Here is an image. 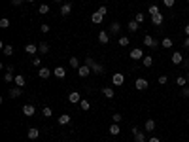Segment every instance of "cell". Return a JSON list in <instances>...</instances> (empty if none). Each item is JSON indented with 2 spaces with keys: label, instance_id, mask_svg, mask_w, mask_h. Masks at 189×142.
Returning a JSON list of instances; mask_svg holds the SVG:
<instances>
[{
  "label": "cell",
  "instance_id": "6da1fadb",
  "mask_svg": "<svg viewBox=\"0 0 189 142\" xmlns=\"http://www.w3.org/2000/svg\"><path fill=\"white\" fill-rule=\"evenodd\" d=\"M85 64H87V66H91L93 74H104V66H102L100 63H97L93 57H85Z\"/></svg>",
  "mask_w": 189,
  "mask_h": 142
},
{
  "label": "cell",
  "instance_id": "7a4b0ae2",
  "mask_svg": "<svg viewBox=\"0 0 189 142\" xmlns=\"http://www.w3.org/2000/svg\"><path fill=\"white\" fill-rule=\"evenodd\" d=\"M144 45H148V47H151V50H157L159 47V42L153 38V36H150V34H146L144 36Z\"/></svg>",
  "mask_w": 189,
  "mask_h": 142
},
{
  "label": "cell",
  "instance_id": "3957f363",
  "mask_svg": "<svg viewBox=\"0 0 189 142\" xmlns=\"http://www.w3.org/2000/svg\"><path fill=\"white\" fill-rule=\"evenodd\" d=\"M112 83H113L115 87H121V85L125 83V76H123L121 72H115V74L112 76Z\"/></svg>",
  "mask_w": 189,
  "mask_h": 142
},
{
  "label": "cell",
  "instance_id": "277c9868",
  "mask_svg": "<svg viewBox=\"0 0 189 142\" xmlns=\"http://www.w3.org/2000/svg\"><path fill=\"white\" fill-rule=\"evenodd\" d=\"M148 87H150V83H148L146 78H138V80L134 82V89H138V91H144V89H148Z\"/></svg>",
  "mask_w": 189,
  "mask_h": 142
},
{
  "label": "cell",
  "instance_id": "5b68a950",
  "mask_svg": "<svg viewBox=\"0 0 189 142\" xmlns=\"http://www.w3.org/2000/svg\"><path fill=\"white\" fill-rule=\"evenodd\" d=\"M131 59L132 61H142V59H144V51H142V47H134V50L131 51Z\"/></svg>",
  "mask_w": 189,
  "mask_h": 142
},
{
  "label": "cell",
  "instance_id": "8992f818",
  "mask_svg": "<svg viewBox=\"0 0 189 142\" xmlns=\"http://www.w3.org/2000/svg\"><path fill=\"white\" fill-rule=\"evenodd\" d=\"M23 114H25L27 117L34 116V114H36V106H34V104H25V106H23Z\"/></svg>",
  "mask_w": 189,
  "mask_h": 142
},
{
  "label": "cell",
  "instance_id": "52a82bcc",
  "mask_svg": "<svg viewBox=\"0 0 189 142\" xmlns=\"http://www.w3.org/2000/svg\"><path fill=\"white\" fill-rule=\"evenodd\" d=\"M91 72H93V70H91V66H87V64H83V66H80V68H78V74H80V78H87Z\"/></svg>",
  "mask_w": 189,
  "mask_h": 142
},
{
  "label": "cell",
  "instance_id": "ba28073f",
  "mask_svg": "<svg viewBox=\"0 0 189 142\" xmlns=\"http://www.w3.org/2000/svg\"><path fill=\"white\" fill-rule=\"evenodd\" d=\"M53 74V70H49V68H45V66H42L40 70H38V76L42 78V80H47V78H49Z\"/></svg>",
  "mask_w": 189,
  "mask_h": 142
},
{
  "label": "cell",
  "instance_id": "9c48e42d",
  "mask_svg": "<svg viewBox=\"0 0 189 142\" xmlns=\"http://www.w3.org/2000/svg\"><path fill=\"white\" fill-rule=\"evenodd\" d=\"M80 101H81V97H80V93L78 91H72L68 95V102H72V104H80Z\"/></svg>",
  "mask_w": 189,
  "mask_h": 142
},
{
  "label": "cell",
  "instance_id": "30bf717a",
  "mask_svg": "<svg viewBox=\"0 0 189 142\" xmlns=\"http://www.w3.org/2000/svg\"><path fill=\"white\" fill-rule=\"evenodd\" d=\"M163 21H164V17H163V13L159 12V13H155V15H151V23L155 27H161L163 25Z\"/></svg>",
  "mask_w": 189,
  "mask_h": 142
},
{
  "label": "cell",
  "instance_id": "8fae6325",
  "mask_svg": "<svg viewBox=\"0 0 189 142\" xmlns=\"http://www.w3.org/2000/svg\"><path fill=\"white\" fill-rule=\"evenodd\" d=\"M8 95H10V99H17V97L23 95V87H12Z\"/></svg>",
  "mask_w": 189,
  "mask_h": 142
},
{
  "label": "cell",
  "instance_id": "7c38bea8",
  "mask_svg": "<svg viewBox=\"0 0 189 142\" xmlns=\"http://www.w3.org/2000/svg\"><path fill=\"white\" fill-rule=\"evenodd\" d=\"M170 61H172L174 64H182V63H183V55H182L180 51H174V53L170 55Z\"/></svg>",
  "mask_w": 189,
  "mask_h": 142
},
{
  "label": "cell",
  "instance_id": "4fadbf2b",
  "mask_svg": "<svg viewBox=\"0 0 189 142\" xmlns=\"http://www.w3.org/2000/svg\"><path fill=\"white\" fill-rule=\"evenodd\" d=\"M70 12H72V4H70V2H64V4L61 6V15L66 17V15H70Z\"/></svg>",
  "mask_w": 189,
  "mask_h": 142
},
{
  "label": "cell",
  "instance_id": "5bb4252c",
  "mask_svg": "<svg viewBox=\"0 0 189 142\" xmlns=\"http://www.w3.org/2000/svg\"><path fill=\"white\" fill-rule=\"evenodd\" d=\"M102 19H104V13H100L99 10H97V12H94V13L91 15V21L94 23V25H99V23H102Z\"/></svg>",
  "mask_w": 189,
  "mask_h": 142
},
{
  "label": "cell",
  "instance_id": "9a60e30c",
  "mask_svg": "<svg viewBox=\"0 0 189 142\" xmlns=\"http://www.w3.org/2000/svg\"><path fill=\"white\" fill-rule=\"evenodd\" d=\"M99 42L100 44H108L110 42V32L108 31H100L99 32Z\"/></svg>",
  "mask_w": 189,
  "mask_h": 142
},
{
  "label": "cell",
  "instance_id": "2e32d148",
  "mask_svg": "<svg viewBox=\"0 0 189 142\" xmlns=\"http://www.w3.org/2000/svg\"><path fill=\"white\" fill-rule=\"evenodd\" d=\"M144 129H146V133H153V131H155V121L151 120V117H150V120H146Z\"/></svg>",
  "mask_w": 189,
  "mask_h": 142
},
{
  "label": "cell",
  "instance_id": "e0dca14e",
  "mask_svg": "<svg viewBox=\"0 0 189 142\" xmlns=\"http://www.w3.org/2000/svg\"><path fill=\"white\" fill-rule=\"evenodd\" d=\"M27 136H29V138H30V140H36V138H38V136H40V131H38V129H36V127H30V129H29V131H27Z\"/></svg>",
  "mask_w": 189,
  "mask_h": 142
},
{
  "label": "cell",
  "instance_id": "ac0fdd59",
  "mask_svg": "<svg viewBox=\"0 0 189 142\" xmlns=\"http://www.w3.org/2000/svg\"><path fill=\"white\" fill-rule=\"evenodd\" d=\"M119 31H121V25H119V23H117V21H113L112 23V25H110V34H119Z\"/></svg>",
  "mask_w": 189,
  "mask_h": 142
},
{
  "label": "cell",
  "instance_id": "d6986e66",
  "mask_svg": "<svg viewBox=\"0 0 189 142\" xmlns=\"http://www.w3.org/2000/svg\"><path fill=\"white\" fill-rule=\"evenodd\" d=\"M70 120H72V117H70V114H62V116H59V125H68L70 123Z\"/></svg>",
  "mask_w": 189,
  "mask_h": 142
},
{
  "label": "cell",
  "instance_id": "ffe728a7",
  "mask_svg": "<svg viewBox=\"0 0 189 142\" xmlns=\"http://www.w3.org/2000/svg\"><path fill=\"white\" fill-rule=\"evenodd\" d=\"M25 51H27L29 55H36L38 45H36V44H27V45H25Z\"/></svg>",
  "mask_w": 189,
  "mask_h": 142
},
{
  "label": "cell",
  "instance_id": "44dd1931",
  "mask_svg": "<svg viewBox=\"0 0 189 142\" xmlns=\"http://www.w3.org/2000/svg\"><path fill=\"white\" fill-rule=\"evenodd\" d=\"M102 95H104L106 99H113L115 97V91L112 87H102Z\"/></svg>",
  "mask_w": 189,
  "mask_h": 142
},
{
  "label": "cell",
  "instance_id": "7402d4cb",
  "mask_svg": "<svg viewBox=\"0 0 189 142\" xmlns=\"http://www.w3.org/2000/svg\"><path fill=\"white\" fill-rule=\"evenodd\" d=\"M53 76H55V78H64V76H66V70H64L62 66H57V68L53 70Z\"/></svg>",
  "mask_w": 189,
  "mask_h": 142
},
{
  "label": "cell",
  "instance_id": "603a6c76",
  "mask_svg": "<svg viewBox=\"0 0 189 142\" xmlns=\"http://www.w3.org/2000/svg\"><path fill=\"white\" fill-rule=\"evenodd\" d=\"M13 82H15V85H17V87H25V83H27V78L19 74V76H15V80H13Z\"/></svg>",
  "mask_w": 189,
  "mask_h": 142
},
{
  "label": "cell",
  "instance_id": "cb8c5ba5",
  "mask_svg": "<svg viewBox=\"0 0 189 142\" xmlns=\"http://www.w3.org/2000/svg\"><path fill=\"white\" fill-rule=\"evenodd\" d=\"M108 131H110V135H113V136H117V135H119V133H121V129H119V123H112Z\"/></svg>",
  "mask_w": 189,
  "mask_h": 142
},
{
  "label": "cell",
  "instance_id": "d4e9b609",
  "mask_svg": "<svg viewBox=\"0 0 189 142\" xmlns=\"http://www.w3.org/2000/svg\"><path fill=\"white\" fill-rule=\"evenodd\" d=\"M161 45H163V47H167V50H168V47H172V45H174V42H172V38L164 36V38L161 40Z\"/></svg>",
  "mask_w": 189,
  "mask_h": 142
},
{
  "label": "cell",
  "instance_id": "484cf974",
  "mask_svg": "<svg viewBox=\"0 0 189 142\" xmlns=\"http://www.w3.org/2000/svg\"><path fill=\"white\" fill-rule=\"evenodd\" d=\"M38 51H40L42 55H45L47 51H49V44H47V42H42V44L38 45Z\"/></svg>",
  "mask_w": 189,
  "mask_h": 142
},
{
  "label": "cell",
  "instance_id": "4316f807",
  "mask_svg": "<svg viewBox=\"0 0 189 142\" xmlns=\"http://www.w3.org/2000/svg\"><path fill=\"white\" fill-rule=\"evenodd\" d=\"M142 64H144L146 68H150V66L153 64V57H150V55H144V59H142Z\"/></svg>",
  "mask_w": 189,
  "mask_h": 142
},
{
  "label": "cell",
  "instance_id": "83f0119b",
  "mask_svg": "<svg viewBox=\"0 0 189 142\" xmlns=\"http://www.w3.org/2000/svg\"><path fill=\"white\" fill-rule=\"evenodd\" d=\"M127 27H129L131 32H136V31L140 29V23H136V21H129V25H127Z\"/></svg>",
  "mask_w": 189,
  "mask_h": 142
},
{
  "label": "cell",
  "instance_id": "f1b7e54d",
  "mask_svg": "<svg viewBox=\"0 0 189 142\" xmlns=\"http://www.w3.org/2000/svg\"><path fill=\"white\" fill-rule=\"evenodd\" d=\"M187 82H189V80H187L185 76H178V78H176V85H180V87H185Z\"/></svg>",
  "mask_w": 189,
  "mask_h": 142
},
{
  "label": "cell",
  "instance_id": "f546056e",
  "mask_svg": "<svg viewBox=\"0 0 189 142\" xmlns=\"http://www.w3.org/2000/svg\"><path fill=\"white\" fill-rule=\"evenodd\" d=\"M80 108H81L83 112H87V110L91 108V102H89L87 99H81V101H80Z\"/></svg>",
  "mask_w": 189,
  "mask_h": 142
},
{
  "label": "cell",
  "instance_id": "4dcf8cb0",
  "mask_svg": "<svg viewBox=\"0 0 189 142\" xmlns=\"http://www.w3.org/2000/svg\"><path fill=\"white\" fill-rule=\"evenodd\" d=\"M68 64L72 66V68H80V61H78V57H70V59H68Z\"/></svg>",
  "mask_w": 189,
  "mask_h": 142
},
{
  "label": "cell",
  "instance_id": "1f68e13d",
  "mask_svg": "<svg viewBox=\"0 0 189 142\" xmlns=\"http://www.w3.org/2000/svg\"><path fill=\"white\" fill-rule=\"evenodd\" d=\"M134 142H148L146 140V133H136L134 135Z\"/></svg>",
  "mask_w": 189,
  "mask_h": 142
},
{
  "label": "cell",
  "instance_id": "d6a6232c",
  "mask_svg": "<svg viewBox=\"0 0 189 142\" xmlns=\"http://www.w3.org/2000/svg\"><path fill=\"white\" fill-rule=\"evenodd\" d=\"M2 51H4V55H13V45L6 44V45L2 47Z\"/></svg>",
  "mask_w": 189,
  "mask_h": 142
},
{
  "label": "cell",
  "instance_id": "836d02e7",
  "mask_svg": "<svg viewBox=\"0 0 189 142\" xmlns=\"http://www.w3.org/2000/svg\"><path fill=\"white\" fill-rule=\"evenodd\" d=\"M42 114H44V117H51V116H53V112H51L49 106H44V108H42Z\"/></svg>",
  "mask_w": 189,
  "mask_h": 142
},
{
  "label": "cell",
  "instance_id": "e575fe53",
  "mask_svg": "<svg viewBox=\"0 0 189 142\" xmlns=\"http://www.w3.org/2000/svg\"><path fill=\"white\" fill-rule=\"evenodd\" d=\"M129 44H131V40H129V36H121V38H119V45H121V47H127Z\"/></svg>",
  "mask_w": 189,
  "mask_h": 142
},
{
  "label": "cell",
  "instance_id": "d590c367",
  "mask_svg": "<svg viewBox=\"0 0 189 142\" xmlns=\"http://www.w3.org/2000/svg\"><path fill=\"white\" fill-rule=\"evenodd\" d=\"M148 13H150V15H155V13H159V6H155V4H151V6L148 8Z\"/></svg>",
  "mask_w": 189,
  "mask_h": 142
},
{
  "label": "cell",
  "instance_id": "8d00e7d4",
  "mask_svg": "<svg viewBox=\"0 0 189 142\" xmlns=\"http://www.w3.org/2000/svg\"><path fill=\"white\" fill-rule=\"evenodd\" d=\"M134 21H136V23H144V21H146V15L142 13V12H138L136 17H134Z\"/></svg>",
  "mask_w": 189,
  "mask_h": 142
},
{
  "label": "cell",
  "instance_id": "74e56055",
  "mask_svg": "<svg viewBox=\"0 0 189 142\" xmlns=\"http://www.w3.org/2000/svg\"><path fill=\"white\" fill-rule=\"evenodd\" d=\"M38 12H40L42 15H45V13H49V6H47V4H42V6L38 8Z\"/></svg>",
  "mask_w": 189,
  "mask_h": 142
},
{
  "label": "cell",
  "instance_id": "f35d334b",
  "mask_svg": "<svg viewBox=\"0 0 189 142\" xmlns=\"http://www.w3.org/2000/svg\"><path fill=\"white\" fill-rule=\"evenodd\" d=\"M8 27H10V19H6V17L0 19V29H8Z\"/></svg>",
  "mask_w": 189,
  "mask_h": 142
},
{
  "label": "cell",
  "instance_id": "ab89813d",
  "mask_svg": "<svg viewBox=\"0 0 189 142\" xmlns=\"http://www.w3.org/2000/svg\"><path fill=\"white\" fill-rule=\"evenodd\" d=\"M182 97H183V99H189V85L182 87Z\"/></svg>",
  "mask_w": 189,
  "mask_h": 142
},
{
  "label": "cell",
  "instance_id": "60d3db41",
  "mask_svg": "<svg viewBox=\"0 0 189 142\" xmlns=\"http://www.w3.org/2000/svg\"><path fill=\"white\" fill-rule=\"evenodd\" d=\"M112 120H113V123H119V121L123 120V116H121V114H113V116H112Z\"/></svg>",
  "mask_w": 189,
  "mask_h": 142
},
{
  "label": "cell",
  "instance_id": "b9f144b4",
  "mask_svg": "<svg viewBox=\"0 0 189 142\" xmlns=\"http://www.w3.org/2000/svg\"><path fill=\"white\" fill-rule=\"evenodd\" d=\"M163 4L167 6V8H172V6L176 4V0H163Z\"/></svg>",
  "mask_w": 189,
  "mask_h": 142
},
{
  "label": "cell",
  "instance_id": "7bdbcfd3",
  "mask_svg": "<svg viewBox=\"0 0 189 142\" xmlns=\"http://www.w3.org/2000/svg\"><path fill=\"white\" fill-rule=\"evenodd\" d=\"M157 82H159L161 85H164V83L168 82V76H164V74H163V76H159V80H157Z\"/></svg>",
  "mask_w": 189,
  "mask_h": 142
},
{
  "label": "cell",
  "instance_id": "ee69618b",
  "mask_svg": "<svg viewBox=\"0 0 189 142\" xmlns=\"http://www.w3.org/2000/svg\"><path fill=\"white\" fill-rule=\"evenodd\" d=\"M32 64H34V66H40V64H42V59H40V57H34V59H32Z\"/></svg>",
  "mask_w": 189,
  "mask_h": 142
},
{
  "label": "cell",
  "instance_id": "f6af8a7d",
  "mask_svg": "<svg viewBox=\"0 0 189 142\" xmlns=\"http://www.w3.org/2000/svg\"><path fill=\"white\" fill-rule=\"evenodd\" d=\"M40 31H42L44 34H45V32H49V25H45V23H44V25L40 27Z\"/></svg>",
  "mask_w": 189,
  "mask_h": 142
},
{
  "label": "cell",
  "instance_id": "bcb514c9",
  "mask_svg": "<svg viewBox=\"0 0 189 142\" xmlns=\"http://www.w3.org/2000/svg\"><path fill=\"white\" fill-rule=\"evenodd\" d=\"M25 0H12V6H21Z\"/></svg>",
  "mask_w": 189,
  "mask_h": 142
},
{
  "label": "cell",
  "instance_id": "7dc6e473",
  "mask_svg": "<svg viewBox=\"0 0 189 142\" xmlns=\"http://www.w3.org/2000/svg\"><path fill=\"white\" fill-rule=\"evenodd\" d=\"M99 12H100V13H104V15H106V13H108V8H106V6H100V8H99Z\"/></svg>",
  "mask_w": 189,
  "mask_h": 142
},
{
  "label": "cell",
  "instance_id": "c3c4849f",
  "mask_svg": "<svg viewBox=\"0 0 189 142\" xmlns=\"http://www.w3.org/2000/svg\"><path fill=\"white\" fill-rule=\"evenodd\" d=\"M183 47H185V50H189V36L183 40Z\"/></svg>",
  "mask_w": 189,
  "mask_h": 142
},
{
  "label": "cell",
  "instance_id": "681fc988",
  "mask_svg": "<svg viewBox=\"0 0 189 142\" xmlns=\"http://www.w3.org/2000/svg\"><path fill=\"white\" fill-rule=\"evenodd\" d=\"M182 64H183V66L187 68V66H189V57H187V59H183V63H182Z\"/></svg>",
  "mask_w": 189,
  "mask_h": 142
},
{
  "label": "cell",
  "instance_id": "f907efd6",
  "mask_svg": "<svg viewBox=\"0 0 189 142\" xmlns=\"http://www.w3.org/2000/svg\"><path fill=\"white\" fill-rule=\"evenodd\" d=\"M148 142H161V140H159V138H157V136H151V138H150V140H148Z\"/></svg>",
  "mask_w": 189,
  "mask_h": 142
},
{
  "label": "cell",
  "instance_id": "816d5d0a",
  "mask_svg": "<svg viewBox=\"0 0 189 142\" xmlns=\"http://www.w3.org/2000/svg\"><path fill=\"white\" fill-rule=\"evenodd\" d=\"M183 31H185V34L189 36V23H187V25H185V29H183Z\"/></svg>",
  "mask_w": 189,
  "mask_h": 142
},
{
  "label": "cell",
  "instance_id": "f5cc1de1",
  "mask_svg": "<svg viewBox=\"0 0 189 142\" xmlns=\"http://www.w3.org/2000/svg\"><path fill=\"white\" fill-rule=\"evenodd\" d=\"M185 78H187V80H189V70H187V74H185Z\"/></svg>",
  "mask_w": 189,
  "mask_h": 142
},
{
  "label": "cell",
  "instance_id": "db71d44e",
  "mask_svg": "<svg viewBox=\"0 0 189 142\" xmlns=\"http://www.w3.org/2000/svg\"><path fill=\"white\" fill-rule=\"evenodd\" d=\"M25 2H29V4H30V2H34V0H25Z\"/></svg>",
  "mask_w": 189,
  "mask_h": 142
},
{
  "label": "cell",
  "instance_id": "11a10c76",
  "mask_svg": "<svg viewBox=\"0 0 189 142\" xmlns=\"http://www.w3.org/2000/svg\"><path fill=\"white\" fill-rule=\"evenodd\" d=\"M53 2H62V0H53Z\"/></svg>",
  "mask_w": 189,
  "mask_h": 142
},
{
  "label": "cell",
  "instance_id": "9f6ffc18",
  "mask_svg": "<svg viewBox=\"0 0 189 142\" xmlns=\"http://www.w3.org/2000/svg\"><path fill=\"white\" fill-rule=\"evenodd\" d=\"M185 2H187V4H189V0H185Z\"/></svg>",
  "mask_w": 189,
  "mask_h": 142
},
{
  "label": "cell",
  "instance_id": "6f0895ef",
  "mask_svg": "<svg viewBox=\"0 0 189 142\" xmlns=\"http://www.w3.org/2000/svg\"><path fill=\"white\" fill-rule=\"evenodd\" d=\"M187 123H189V117H187Z\"/></svg>",
  "mask_w": 189,
  "mask_h": 142
}]
</instances>
